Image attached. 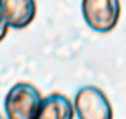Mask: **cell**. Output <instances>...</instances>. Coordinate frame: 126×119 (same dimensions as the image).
<instances>
[{
    "label": "cell",
    "mask_w": 126,
    "mask_h": 119,
    "mask_svg": "<svg viewBox=\"0 0 126 119\" xmlns=\"http://www.w3.org/2000/svg\"><path fill=\"white\" fill-rule=\"evenodd\" d=\"M81 14L86 26L95 33H110L121 16L119 0H81Z\"/></svg>",
    "instance_id": "2"
},
{
    "label": "cell",
    "mask_w": 126,
    "mask_h": 119,
    "mask_svg": "<svg viewBox=\"0 0 126 119\" xmlns=\"http://www.w3.org/2000/svg\"><path fill=\"white\" fill-rule=\"evenodd\" d=\"M74 105L69 97L64 93L54 91L43 97L36 119H74Z\"/></svg>",
    "instance_id": "5"
},
{
    "label": "cell",
    "mask_w": 126,
    "mask_h": 119,
    "mask_svg": "<svg viewBox=\"0 0 126 119\" xmlns=\"http://www.w3.org/2000/svg\"><path fill=\"white\" fill-rule=\"evenodd\" d=\"M0 11L11 30H24L35 21L38 5L36 0H0Z\"/></svg>",
    "instance_id": "4"
},
{
    "label": "cell",
    "mask_w": 126,
    "mask_h": 119,
    "mask_svg": "<svg viewBox=\"0 0 126 119\" xmlns=\"http://www.w3.org/2000/svg\"><path fill=\"white\" fill-rule=\"evenodd\" d=\"M9 30H11V28H9V24H7L5 17H4L2 11H0V43L5 40V36H7V33H9Z\"/></svg>",
    "instance_id": "6"
},
{
    "label": "cell",
    "mask_w": 126,
    "mask_h": 119,
    "mask_svg": "<svg viewBox=\"0 0 126 119\" xmlns=\"http://www.w3.org/2000/svg\"><path fill=\"white\" fill-rule=\"evenodd\" d=\"M78 119H112V105L105 91L95 85L81 86L73 98Z\"/></svg>",
    "instance_id": "3"
},
{
    "label": "cell",
    "mask_w": 126,
    "mask_h": 119,
    "mask_svg": "<svg viewBox=\"0 0 126 119\" xmlns=\"http://www.w3.org/2000/svg\"><path fill=\"white\" fill-rule=\"evenodd\" d=\"M43 95L30 81H17L9 88L4 98L7 119H36Z\"/></svg>",
    "instance_id": "1"
},
{
    "label": "cell",
    "mask_w": 126,
    "mask_h": 119,
    "mask_svg": "<svg viewBox=\"0 0 126 119\" xmlns=\"http://www.w3.org/2000/svg\"><path fill=\"white\" fill-rule=\"evenodd\" d=\"M0 119H7V117H5V116H4L2 112H0Z\"/></svg>",
    "instance_id": "7"
}]
</instances>
